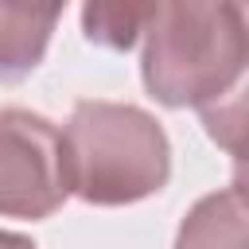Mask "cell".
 <instances>
[{
	"label": "cell",
	"mask_w": 249,
	"mask_h": 249,
	"mask_svg": "<svg viewBox=\"0 0 249 249\" xmlns=\"http://www.w3.org/2000/svg\"><path fill=\"white\" fill-rule=\"evenodd\" d=\"M249 58L241 4H152L140 78L167 109H206L237 93Z\"/></svg>",
	"instance_id": "1"
},
{
	"label": "cell",
	"mask_w": 249,
	"mask_h": 249,
	"mask_svg": "<svg viewBox=\"0 0 249 249\" xmlns=\"http://www.w3.org/2000/svg\"><path fill=\"white\" fill-rule=\"evenodd\" d=\"M62 160L70 195L89 206H128L171 179L163 124L128 101H78L62 128Z\"/></svg>",
	"instance_id": "2"
},
{
	"label": "cell",
	"mask_w": 249,
	"mask_h": 249,
	"mask_svg": "<svg viewBox=\"0 0 249 249\" xmlns=\"http://www.w3.org/2000/svg\"><path fill=\"white\" fill-rule=\"evenodd\" d=\"M66 198L62 132L31 109H0V214L39 222Z\"/></svg>",
	"instance_id": "3"
},
{
	"label": "cell",
	"mask_w": 249,
	"mask_h": 249,
	"mask_svg": "<svg viewBox=\"0 0 249 249\" xmlns=\"http://www.w3.org/2000/svg\"><path fill=\"white\" fill-rule=\"evenodd\" d=\"M175 249H249V210L245 187L230 183L202 195L179 222Z\"/></svg>",
	"instance_id": "4"
},
{
	"label": "cell",
	"mask_w": 249,
	"mask_h": 249,
	"mask_svg": "<svg viewBox=\"0 0 249 249\" xmlns=\"http://www.w3.org/2000/svg\"><path fill=\"white\" fill-rule=\"evenodd\" d=\"M58 16V8L39 4H0V82H16L43 62Z\"/></svg>",
	"instance_id": "5"
},
{
	"label": "cell",
	"mask_w": 249,
	"mask_h": 249,
	"mask_svg": "<svg viewBox=\"0 0 249 249\" xmlns=\"http://www.w3.org/2000/svg\"><path fill=\"white\" fill-rule=\"evenodd\" d=\"M152 16V4H86L82 8V31L89 43L109 51H128Z\"/></svg>",
	"instance_id": "6"
},
{
	"label": "cell",
	"mask_w": 249,
	"mask_h": 249,
	"mask_svg": "<svg viewBox=\"0 0 249 249\" xmlns=\"http://www.w3.org/2000/svg\"><path fill=\"white\" fill-rule=\"evenodd\" d=\"M0 249H35V241H31V237H23V233L0 230Z\"/></svg>",
	"instance_id": "7"
}]
</instances>
